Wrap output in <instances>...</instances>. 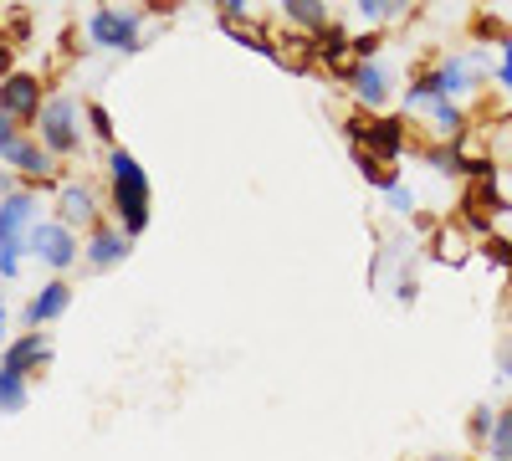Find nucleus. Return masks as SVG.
<instances>
[{
	"label": "nucleus",
	"instance_id": "nucleus-2",
	"mask_svg": "<svg viewBox=\"0 0 512 461\" xmlns=\"http://www.w3.org/2000/svg\"><path fill=\"white\" fill-rule=\"evenodd\" d=\"M82 118H88V113H82V103H77V98H67V93H57V98L41 103V113H36L31 129H36V139L47 144L57 159H67V154H77V149H82V129H77Z\"/></svg>",
	"mask_w": 512,
	"mask_h": 461
},
{
	"label": "nucleus",
	"instance_id": "nucleus-28",
	"mask_svg": "<svg viewBox=\"0 0 512 461\" xmlns=\"http://www.w3.org/2000/svg\"><path fill=\"white\" fill-rule=\"evenodd\" d=\"M497 82L512 93V36H502V52H497Z\"/></svg>",
	"mask_w": 512,
	"mask_h": 461
},
{
	"label": "nucleus",
	"instance_id": "nucleus-24",
	"mask_svg": "<svg viewBox=\"0 0 512 461\" xmlns=\"http://www.w3.org/2000/svg\"><path fill=\"white\" fill-rule=\"evenodd\" d=\"M492 431H497V410H492V405H477V410H472V441L487 446Z\"/></svg>",
	"mask_w": 512,
	"mask_h": 461
},
{
	"label": "nucleus",
	"instance_id": "nucleus-9",
	"mask_svg": "<svg viewBox=\"0 0 512 461\" xmlns=\"http://www.w3.org/2000/svg\"><path fill=\"white\" fill-rule=\"evenodd\" d=\"M41 221V195L36 190H6L0 195V236H31V226Z\"/></svg>",
	"mask_w": 512,
	"mask_h": 461
},
{
	"label": "nucleus",
	"instance_id": "nucleus-27",
	"mask_svg": "<svg viewBox=\"0 0 512 461\" xmlns=\"http://www.w3.org/2000/svg\"><path fill=\"white\" fill-rule=\"evenodd\" d=\"M384 195H390V205H395L400 216H410V211H415V190H410V185H400V180H395V185L384 190Z\"/></svg>",
	"mask_w": 512,
	"mask_h": 461
},
{
	"label": "nucleus",
	"instance_id": "nucleus-15",
	"mask_svg": "<svg viewBox=\"0 0 512 461\" xmlns=\"http://www.w3.org/2000/svg\"><path fill=\"white\" fill-rule=\"evenodd\" d=\"M354 47V36L344 31V26H338V21H328L323 31H313V62H344V52Z\"/></svg>",
	"mask_w": 512,
	"mask_h": 461
},
{
	"label": "nucleus",
	"instance_id": "nucleus-6",
	"mask_svg": "<svg viewBox=\"0 0 512 461\" xmlns=\"http://www.w3.org/2000/svg\"><path fill=\"white\" fill-rule=\"evenodd\" d=\"M0 159H6L21 180H41V185H47V180L57 175V154H52L47 144H41L36 134H21V139H16L6 154H0Z\"/></svg>",
	"mask_w": 512,
	"mask_h": 461
},
{
	"label": "nucleus",
	"instance_id": "nucleus-4",
	"mask_svg": "<svg viewBox=\"0 0 512 461\" xmlns=\"http://www.w3.org/2000/svg\"><path fill=\"white\" fill-rule=\"evenodd\" d=\"M88 41H93L98 52H118V57L144 52L139 16H134V11H118V6H98V11L88 16Z\"/></svg>",
	"mask_w": 512,
	"mask_h": 461
},
{
	"label": "nucleus",
	"instance_id": "nucleus-31",
	"mask_svg": "<svg viewBox=\"0 0 512 461\" xmlns=\"http://www.w3.org/2000/svg\"><path fill=\"white\" fill-rule=\"evenodd\" d=\"M502 380H507V390H512V339L502 344Z\"/></svg>",
	"mask_w": 512,
	"mask_h": 461
},
{
	"label": "nucleus",
	"instance_id": "nucleus-14",
	"mask_svg": "<svg viewBox=\"0 0 512 461\" xmlns=\"http://www.w3.org/2000/svg\"><path fill=\"white\" fill-rule=\"evenodd\" d=\"M405 118H379V123H369V154L374 159H400L405 154Z\"/></svg>",
	"mask_w": 512,
	"mask_h": 461
},
{
	"label": "nucleus",
	"instance_id": "nucleus-23",
	"mask_svg": "<svg viewBox=\"0 0 512 461\" xmlns=\"http://www.w3.org/2000/svg\"><path fill=\"white\" fill-rule=\"evenodd\" d=\"M492 456H512V405L507 410H497V431H492Z\"/></svg>",
	"mask_w": 512,
	"mask_h": 461
},
{
	"label": "nucleus",
	"instance_id": "nucleus-18",
	"mask_svg": "<svg viewBox=\"0 0 512 461\" xmlns=\"http://www.w3.org/2000/svg\"><path fill=\"white\" fill-rule=\"evenodd\" d=\"M26 400H31L26 374H16V369H0V415H16V410H26Z\"/></svg>",
	"mask_w": 512,
	"mask_h": 461
},
{
	"label": "nucleus",
	"instance_id": "nucleus-25",
	"mask_svg": "<svg viewBox=\"0 0 512 461\" xmlns=\"http://www.w3.org/2000/svg\"><path fill=\"white\" fill-rule=\"evenodd\" d=\"M425 159H431V164H436L441 175H461V170H466V159H461L456 149H446V144H441V149H431V154H425Z\"/></svg>",
	"mask_w": 512,
	"mask_h": 461
},
{
	"label": "nucleus",
	"instance_id": "nucleus-26",
	"mask_svg": "<svg viewBox=\"0 0 512 461\" xmlns=\"http://www.w3.org/2000/svg\"><path fill=\"white\" fill-rule=\"evenodd\" d=\"M21 134H26V123H21V118H11L6 108H0V154H6V149H11Z\"/></svg>",
	"mask_w": 512,
	"mask_h": 461
},
{
	"label": "nucleus",
	"instance_id": "nucleus-1",
	"mask_svg": "<svg viewBox=\"0 0 512 461\" xmlns=\"http://www.w3.org/2000/svg\"><path fill=\"white\" fill-rule=\"evenodd\" d=\"M108 211L128 236H144L154 216V185L144 175V164L113 144H108Z\"/></svg>",
	"mask_w": 512,
	"mask_h": 461
},
{
	"label": "nucleus",
	"instance_id": "nucleus-11",
	"mask_svg": "<svg viewBox=\"0 0 512 461\" xmlns=\"http://www.w3.org/2000/svg\"><path fill=\"white\" fill-rule=\"evenodd\" d=\"M436 72H441V82H446V93H451V98H466L472 88H482L487 57H482V52H451Z\"/></svg>",
	"mask_w": 512,
	"mask_h": 461
},
{
	"label": "nucleus",
	"instance_id": "nucleus-33",
	"mask_svg": "<svg viewBox=\"0 0 512 461\" xmlns=\"http://www.w3.org/2000/svg\"><path fill=\"white\" fill-rule=\"evenodd\" d=\"M200 6H216V11H221V6H226V0H200Z\"/></svg>",
	"mask_w": 512,
	"mask_h": 461
},
{
	"label": "nucleus",
	"instance_id": "nucleus-19",
	"mask_svg": "<svg viewBox=\"0 0 512 461\" xmlns=\"http://www.w3.org/2000/svg\"><path fill=\"white\" fill-rule=\"evenodd\" d=\"M354 11H359L369 26H390V21L410 16V0H354Z\"/></svg>",
	"mask_w": 512,
	"mask_h": 461
},
{
	"label": "nucleus",
	"instance_id": "nucleus-10",
	"mask_svg": "<svg viewBox=\"0 0 512 461\" xmlns=\"http://www.w3.org/2000/svg\"><path fill=\"white\" fill-rule=\"evenodd\" d=\"M57 216L67 221V226H77V231H93L98 221H103V211H98V195L82 185V180H67L62 190H57Z\"/></svg>",
	"mask_w": 512,
	"mask_h": 461
},
{
	"label": "nucleus",
	"instance_id": "nucleus-3",
	"mask_svg": "<svg viewBox=\"0 0 512 461\" xmlns=\"http://www.w3.org/2000/svg\"><path fill=\"white\" fill-rule=\"evenodd\" d=\"M26 251L41 262V267H52V272H72L77 257H82V241H77V226H67L62 216H41L26 236Z\"/></svg>",
	"mask_w": 512,
	"mask_h": 461
},
{
	"label": "nucleus",
	"instance_id": "nucleus-5",
	"mask_svg": "<svg viewBox=\"0 0 512 461\" xmlns=\"http://www.w3.org/2000/svg\"><path fill=\"white\" fill-rule=\"evenodd\" d=\"M128 246H134V236H128L118 221H98L88 236H82V262H88L93 272H113V267H123Z\"/></svg>",
	"mask_w": 512,
	"mask_h": 461
},
{
	"label": "nucleus",
	"instance_id": "nucleus-32",
	"mask_svg": "<svg viewBox=\"0 0 512 461\" xmlns=\"http://www.w3.org/2000/svg\"><path fill=\"white\" fill-rule=\"evenodd\" d=\"M6 323H11V313H6V303H0V339H6ZM0 349H6V344H0Z\"/></svg>",
	"mask_w": 512,
	"mask_h": 461
},
{
	"label": "nucleus",
	"instance_id": "nucleus-12",
	"mask_svg": "<svg viewBox=\"0 0 512 461\" xmlns=\"http://www.w3.org/2000/svg\"><path fill=\"white\" fill-rule=\"evenodd\" d=\"M67 308H72V287H67L62 272H57L52 282H41L36 298L26 303V328H47V323H57Z\"/></svg>",
	"mask_w": 512,
	"mask_h": 461
},
{
	"label": "nucleus",
	"instance_id": "nucleus-7",
	"mask_svg": "<svg viewBox=\"0 0 512 461\" xmlns=\"http://www.w3.org/2000/svg\"><path fill=\"white\" fill-rule=\"evenodd\" d=\"M47 364H52V344H47V333H41V328H26L21 339H11L6 349H0V369H16V374H26V380L41 374Z\"/></svg>",
	"mask_w": 512,
	"mask_h": 461
},
{
	"label": "nucleus",
	"instance_id": "nucleus-34",
	"mask_svg": "<svg viewBox=\"0 0 512 461\" xmlns=\"http://www.w3.org/2000/svg\"><path fill=\"white\" fill-rule=\"evenodd\" d=\"M0 164H6V159H0ZM0 175H6V170H0Z\"/></svg>",
	"mask_w": 512,
	"mask_h": 461
},
{
	"label": "nucleus",
	"instance_id": "nucleus-29",
	"mask_svg": "<svg viewBox=\"0 0 512 461\" xmlns=\"http://www.w3.org/2000/svg\"><path fill=\"white\" fill-rule=\"evenodd\" d=\"M354 62H364V57H379V31H369V36H354Z\"/></svg>",
	"mask_w": 512,
	"mask_h": 461
},
{
	"label": "nucleus",
	"instance_id": "nucleus-22",
	"mask_svg": "<svg viewBox=\"0 0 512 461\" xmlns=\"http://www.w3.org/2000/svg\"><path fill=\"white\" fill-rule=\"evenodd\" d=\"M82 113H88V129H93V139H103V144H113V113L103 108V103H82Z\"/></svg>",
	"mask_w": 512,
	"mask_h": 461
},
{
	"label": "nucleus",
	"instance_id": "nucleus-20",
	"mask_svg": "<svg viewBox=\"0 0 512 461\" xmlns=\"http://www.w3.org/2000/svg\"><path fill=\"white\" fill-rule=\"evenodd\" d=\"M226 36H231V41H241V47H251V52H262L267 62H282V52H277V41H267L262 31H251V26H241L236 16H226Z\"/></svg>",
	"mask_w": 512,
	"mask_h": 461
},
{
	"label": "nucleus",
	"instance_id": "nucleus-8",
	"mask_svg": "<svg viewBox=\"0 0 512 461\" xmlns=\"http://www.w3.org/2000/svg\"><path fill=\"white\" fill-rule=\"evenodd\" d=\"M41 103H47V98H41V82L31 72H6V77H0V108H6L11 118L36 123Z\"/></svg>",
	"mask_w": 512,
	"mask_h": 461
},
{
	"label": "nucleus",
	"instance_id": "nucleus-21",
	"mask_svg": "<svg viewBox=\"0 0 512 461\" xmlns=\"http://www.w3.org/2000/svg\"><path fill=\"white\" fill-rule=\"evenodd\" d=\"M21 257H31L26 236H0V277H6V282L21 272Z\"/></svg>",
	"mask_w": 512,
	"mask_h": 461
},
{
	"label": "nucleus",
	"instance_id": "nucleus-30",
	"mask_svg": "<svg viewBox=\"0 0 512 461\" xmlns=\"http://www.w3.org/2000/svg\"><path fill=\"white\" fill-rule=\"evenodd\" d=\"M251 6H256V0H226V6H221V16H251Z\"/></svg>",
	"mask_w": 512,
	"mask_h": 461
},
{
	"label": "nucleus",
	"instance_id": "nucleus-13",
	"mask_svg": "<svg viewBox=\"0 0 512 461\" xmlns=\"http://www.w3.org/2000/svg\"><path fill=\"white\" fill-rule=\"evenodd\" d=\"M349 88H354V98L364 108H384V103H390V72H384L374 57H364V62L349 67Z\"/></svg>",
	"mask_w": 512,
	"mask_h": 461
},
{
	"label": "nucleus",
	"instance_id": "nucleus-16",
	"mask_svg": "<svg viewBox=\"0 0 512 461\" xmlns=\"http://www.w3.org/2000/svg\"><path fill=\"white\" fill-rule=\"evenodd\" d=\"M420 113L431 118V129H436L441 139H461V129H466V113L456 108V98H431Z\"/></svg>",
	"mask_w": 512,
	"mask_h": 461
},
{
	"label": "nucleus",
	"instance_id": "nucleus-17",
	"mask_svg": "<svg viewBox=\"0 0 512 461\" xmlns=\"http://www.w3.org/2000/svg\"><path fill=\"white\" fill-rule=\"evenodd\" d=\"M282 16H287L292 26H303V31H323V26L333 21L323 0H282Z\"/></svg>",
	"mask_w": 512,
	"mask_h": 461
}]
</instances>
